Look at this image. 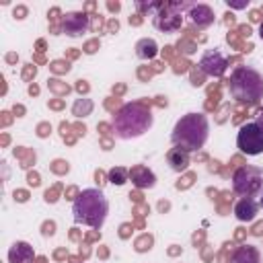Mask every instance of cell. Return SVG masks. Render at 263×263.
Segmentation results:
<instances>
[{"instance_id": "2e32d148", "label": "cell", "mask_w": 263, "mask_h": 263, "mask_svg": "<svg viewBox=\"0 0 263 263\" xmlns=\"http://www.w3.org/2000/svg\"><path fill=\"white\" fill-rule=\"evenodd\" d=\"M134 183L138 185V187H154V183H156V179H154V175L150 173V171H146V168H138V171H134Z\"/></svg>"}, {"instance_id": "8992f818", "label": "cell", "mask_w": 263, "mask_h": 263, "mask_svg": "<svg viewBox=\"0 0 263 263\" xmlns=\"http://www.w3.org/2000/svg\"><path fill=\"white\" fill-rule=\"evenodd\" d=\"M236 146L247 156L263 154V129L255 121L240 125L238 134H236Z\"/></svg>"}, {"instance_id": "9a60e30c", "label": "cell", "mask_w": 263, "mask_h": 263, "mask_svg": "<svg viewBox=\"0 0 263 263\" xmlns=\"http://www.w3.org/2000/svg\"><path fill=\"white\" fill-rule=\"evenodd\" d=\"M156 53H158V45H156L154 39L144 37V39H140V41L136 43V55H138L140 60H152Z\"/></svg>"}, {"instance_id": "7a4b0ae2", "label": "cell", "mask_w": 263, "mask_h": 263, "mask_svg": "<svg viewBox=\"0 0 263 263\" xmlns=\"http://www.w3.org/2000/svg\"><path fill=\"white\" fill-rule=\"evenodd\" d=\"M210 134V121L203 113H187L183 115L171 134V140L175 148H181L185 152H195L203 148Z\"/></svg>"}, {"instance_id": "ba28073f", "label": "cell", "mask_w": 263, "mask_h": 263, "mask_svg": "<svg viewBox=\"0 0 263 263\" xmlns=\"http://www.w3.org/2000/svg\"><path fill=\"white\" fill-rule=\"evenodd\" d=\"M228 68V60L222 55L220 49H208L199 60V70L208 76H222Z\"/></svg>"}, {"instance_id": "6da1fadb", "label": "cell", "mask_w": 263, "mask_h": 263, "mask_svg": "<svg viewBox=\"0 0 263 263\" xmlns=\"http://www.w3.org/2000/svg\"><path fill=\"white\" fill-rule=\"evenodd\" d=\"M107 214H109V201L101 189H82L72 203L74 222L95 230H99L105 224Z\"/></svg>"}, {"instance_id": "3957f363", "label": "cell", "mask_w": 263, "mask_h": 263, "mask_svg": "<svg viewBox=\"0 0 263 263\" xmlns=\"http://www.w3.org/2000/svg\"><path fill=\"white\" fill-rule=\"evenodd\" d=\"M154 123V117L150 109H146L140 103H127L113 115V132L121 140L140 138L146 134Z\"/></svg>"}, {"instance_id": "ac0fdd59", "label": "cell", "mask_w": 263, "mask_h": 263, "mask_svg": "<svg viewBox=\"0 0 263 263\" xmlns=\"http://www.w3.org/2000/svg\"><path fill=\"white\" fill-rule=\"evenodd\" d=\"M109 179H111V183L123 185V183H125V171H123V168H115V171H111Z\"/></svg>"}, {"instance_id": "5bb4252c", "label": "cell", "mask_w": 263, "mask_h": 263, "mask_svg": "<svg viewBox=\"0 0 263 263\" xmlns=\"http://www.w3.org/2000/svg\"><path fill=\"white\" fill-rule=\"evenodd\" d=\"M166 160H168V164H171V168L175 173H183L187 168V164H189V152H185L181 148H173V150H168Z\"/></svg>"}, {"instance_id": "5b68a950", "label": "cell", "mask_w": 263, "mask_h": 263, "mask_svg": "<svg viewBox=\"0 0 263 263\" xmlns=\"http://www.w3.org/2000/svg\"><path fill=\"white\" fill-rule=\"evenodd\" d=\"M232 189L240 197H253L263 189V171L259 166H238L232 173Z\"/></svg>"}, {"instance_id": "277c9868", "label": "cell", "mask_w": 263, "mask_h": 263, "mask_svg": "<svg viewBox=\"0 0 263 263\" xmlns=\"http://www.w3.org/2000/svg\"><path fill=\"white\" fill-rule=\"evenodd\" d=\"M228 88L238 103H259V99H263V76L251 66H236L230 74Z\"/></svg>"}, {"instance_id": "4fadbf2b", "label": "cell", "mask_w": 263, "mask_h": 263, "mask_svg": "<svg viewBox=\"0 0 263 263\" xmlns=\"http://www.w3.org/2000/svg\"><path fill=\"white\" fill-rule=\"evenodd\" d=\"M230 263H261V257H259V251L251 245H242L238 247L232 257H230Z\"/></svg>"}, {"instance_id": "7402d4cb", "label": "cell", "mask_w": 263, "mask_h": 263, "mask_svg": "<svg viewBox=\"0 0 263 263\" xmlns=\"http://www.w3.org/2000/svg\"><path fill=\"white\" fill-rule=\"evenodd\" d=\"M259 205H261V208H263V195H261V201H259Z\"/></svg>"}, {"instance_id": "44dd1931", "label": "cell", "mask_w": 263, "mask_h": 263, "mask_svg": "<svg viewBox=\"0 0 263 263\" xmlns=\"http://www.w3.org/2000/svg\"><path fill=\"white\" fill-rule=\"evenodd\" d=\"M259 35H261V37H263V25H261V29H259Z\"/></svg>"}, {"instance_id": "7c38bea8", "label": "cell", "mask_w": 263, "mask_h": 263, "mask_svg": "<svg viewBox=\"0 0 263 263\" xmlns=\"http://www.w3.org/2000/svg\"><path fill=\"white\" fill-rule=\"evenodd\" d=\"M10 263H33V249L27 242H14L8 251Z\"/></svg>"}, {"instance_id": "8fae6325", "label": "cell", "mask_w": 263, "mask_h": 263, "mask_svg": "<svg viewBox=\"0 0 263 263\" xmlns=\"http://www.w3.org/2000/svg\"><path fill=\"white\" fill-rule=\"evenodd\" d=\"M257 210H259V205L253 197H240L234 203V216L240 222H253L255 216H257Z\"/></svg>"}, {"instance_id": "52a82bcc", "label": "cell", "mask_w": 263, "mask_h": 263, "mask_svg": "<svg viewBox=\"0 0 263 263\" xmlns=\"http://www.w3.org/2000/svg\"><path fill=\"white\" fill-rule=\"evenodd\" d=\"M191 4L189 2H181V4H162L160 12L152 18L154 27L158 31H164V33H173L181 27L183 23V16H181V10L183 8H189Z\"/></svg>"}, {"instance_id": "9c48e42d", "label": "cell", "mask_w": 263, "mask_h": 263, "mask_svg": "<svg viewBox=\"0 0 263 263\" xmlns=\"http://www.w3.org/2000/svg\"><path fill=\"white\" fill-rule=\"evenodd\" d=\"M88 27V16L84 12H68L62 18V31L70 37H80Z\"/></svg>"}, {"instance_id": "d6986e66", "label": "cell", "mask_w": 263, "mask_h": 263, "mask_svg": "<svg viewBox=\"0 0 263 263\" xmlns=\"http://www.w3.org/2000/svg\"><path fill=\"white\" fill-rule=\"evenodd\" d=\"M226 4L232 6V8H245V6H247V2H230V0H228Z\"/></svg>"}, {"instance_id": "30bf717a", "label": "cell", "mask_w": 263, "mask_h": 263, "mask_svg": "<svg viewBox=\"0 0 263 263\" xmlns=\"http://www.w3.org/2000/svg\"><path fill=\"white\" fill-rule=\"evenodd\" d=\"M187 16L191 18V23H193L197 29L210 27V25L214 23V12H212V8L205 6V4H191Z\"/></svg>"}, {"instance_id": "e0dca14e", "label": "cell", "mask_w": 263, "mask_h": 263, "mask_svg": "<svg viewBox=\"0 0 263 263\" xmlns=\"http://www.w3.org/2000/svg\"><path fill=\"white\" fill-rule=\"evenodd\" d=\"M72 111H74V115H78V117H82V115H88L90 111H92V101L90 99H78L76 103H74V107H72Z\"/></svg>"}, {"instance_id": "ffe728a7", "label": "cell", "mask_w": 263, "mask_h": 263, "mask_svg": "<svg viewBox=\"0 0 263 263\" xmlns=\"http://www.w3.org/2000/svg\"><path fill=\"white\" fill-rule=\"evenodd\" d=\"M255 123H257V125H259V127L263 129V109L259 111V115H257V121H255Z\"/></svg>"}]
</instances>
